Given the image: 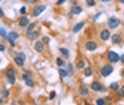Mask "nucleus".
<instances>
[{
  "mask_svg": "<svg viewBox=\"0 0 124 105\" xmlns=\"http://www.w3.org/2000/svg\"><path fill=\"white\" fill-rule=\"evenodd\" d=\"M3 75H4V78H6V82H7L9 85H16V84H17L19 75H17V72H16V68H14V67L9 65V67L4 70Z\"/></svg>",
  "mask_w": 124,
  "mask_h": 105,
  "instance_id": "1",
  "label": "nucleus"
},
{
  "mask_svg": "<svg viewBox=\"0 0 124 105\" xmlns=\"http://www.w3.org/2000/svg\"><path fill=\"white\" fill-rule=\"evenodd\" d=\"M113 72H114V64H111V63H106V64L100 65L99 77H101V78H107V77L111 75Z\"/></svg>",
  "mask_w": 124,
  "mask_h": 105,
  "instance_id": "2",
  "label": "nucleus"
},
{
  "mask_svg": "<svg viewBox=\"0 0 124 105\" xmlns=\"http://www.w3.org/2000/svg\"><path fill=\"white\" fill-rule=\"evenodd\" d=\"M88 87H90V90L93 92H106V91H108V88L100 81V80H93V81L90 82Z\"/></svg>",
  "mask_w": 124,
  "mask_h": 105,
  "instance_id": "3",
  "label": "nucleus"
},
{
  "mask_svg": "<svg viewBox=\"0 0 124 105\" xmlns=\"http://www.w3.org/2000/svg\"><path fill=\"white\" fill-rule=\"evenodd\" d=\"M31 7H33V9H30V17H31V19H37L39 16L43 14V13L46 12V9H47L46 4H40V3L31 6Z\"/></svg>",
  "mask_w": 124,
  "mask_h": 105,
  "instance_id": "4",
  "label": "nucleus"
},
{
  "mask_svg": "<svg viewBox=\"0 0 124 105\" xmlns=\"http://www.w3.org/2000/svg\"><path fill=\"white\" fill-rule=\"evenodd\" d=\"M104 57H106V60H107V63H111V64L120 63V54H118L117 51H114V50H107Z\"/></svg>",
  "mask_w": 124,
  "mask_h": 105,
  "instance_id": "5",
  "label": "nucleus"
},
{
  "mask_svg": "<svg viewBox=\"0 0 124 105\" xmlns=\"http://www.w3.org/2000/svg\"><path fill=\"white\" fill-rule=\"evenodd\" d=\"M99 41L97 40H93V38H88L86 40V43H84V50H86L87 53H93V51H97L99 50Z\"/></svg>",
  "mask_w": 124,
  "mask_h": 105,
  "instance_id": "6",
  "label": "nucleus"
},
{
  "mask_svg": "<svg viewBox=\"0 0 124 105\" xmlns=\"http://www.w3.org/2000/svg\"><path fill=\"white\" fill-rule=\"evenodd\" d=\"M106 26H107L110 30H116V28H118V27L121 26V20H120L118 17H116V16H110V17L107 19V21H106Z\"/></svg>",
  "mask_w": 124,
  "mask_h": 105,
  "instance_id": "7",
  "label": "nucleus"
},
{
  "mask_svg": "<svg viewBox=\"0 0 124 105\" xmlns=\"http://www.w3.org/2000/svg\"><path fill=\"white\" fill-rule=\"evenodd\" d=\"M99 40L100 41H103V43H106V41H110V37H111V30L108 28V27H106V28H100L99 30Z\"/></svg>",
  "mask_w": 124,
  "mask_h": 105,
  "instance_id": "8",
  "label": "nucleus"
},
{
  "mask_svg": "<svg viewBox=\"0 0 124 105\" xmlns=\"http://www.w3.org/2000/svg\"><path fill=\"white\" fill-rule=\"evenodd\" d=\"M46 48H47V46L41 41V38L33 41V50H34L37 54H44V53H46Z\"/></svg>",
  "mask_w": 124,
  "mask_h": 105,
  "instance_id": "9",
  "label": "nucleus"
},
{
  "mask_svg": "<svg viewBox=\"0 0 124 105\" xmlns=\"http://www.w3.org/2000/svg\"><path fill=\"white\" fill-rule=\"evenodd\" d=\"M77 92H78V97H81V98H87L90 92H91V90H90V87L86 85V84H78V87H77Z\"/></svg>",
  "mask_w": 124,
  "mask_h": 105,
  "instance_id": "10",
  "label": "nucleus"
},
{
  "mask_svg": "<svg viewBox=\"0 0 124 105\" xmlns=\"http://www.w3.org/2000/svg\"><path fill=\"white\" fill-rule=\"evenodd\" d=\"M110 41H111V44H114V46H121V44L124 43L123 33H111Z\"/></svg>",
  "mask_w": 124,
  "mask_h": 105,
  "instance_id": "11",
  "label": "nucleus"
},
{
  "mask_svg": "<svg viewBox=\"0 0 124 105\" xmlns=\"http://www.w3.org/2000/svg\"><path fill=\"white\" fill-rule=\"evenodd\" d=\"M30 23H31V20H30V16H29V14H27V16H20V17L17 19V26H19V28H22V30H24Z\"/></svg>",
  "mask_w": 124,
  "mask_h": 105,
  "instance_id": "12",
  "label": "nucleus"
},
{
  "mask_svg": "<svg viewBox=\"0 0 124 105\" xmlns=\"http://www.w3.org/2000/svg\"><path fill=\"white\" fill-rule=\"evenodd\" d=\"M43 37V33H41V30H39V28H36L33 33H30V34H26V38L29 40V41H36V40H40Z\"/></svg>",
  "mask_w": 124,
  "mask_h": 105,
  "instance_id": "13",
  "label": "nucleus"
},
{
  "mask_svg": "<svg viewBox=\"0 0 124 105\" xmlns=\"http://www.w3.org/2000/svg\"><path fill=\"white\" fill-rule=\"evenodd\" d=\"M13 64H14L17 68H22V70H23L26 67V60L20 58L19 56H14V57H13Z\"/></svg>",
  "mask_w": 124,
  "mask_h": 105,
  "instance_id": "14",
  "label": "nucleus"
},
{
  "mask_svg": "<svg viewBox=\"0 0 124 105\" xmlns=\"http://www.w3.org/2000/svg\"><path fill=\"white\" fill-rule=\"evenodd\" d=\"M70 12L73 13L74 16H78V14H81V13L84 12V9H83V6H80L78 3H76V4H71Z\"/></svg>",
  "mask_w": 124,
  "mask_h": 105,
  "instance_id": "15",
  "label": "nucleus"
},
{
  "mask_svg": "<svg viewBox=\"0 0 124 105\" xmlns=\"http://www.w3.org/2000/svg\"><path fill=\"white\" fill-rule=\"evenodd\" d=\"M94 75V68L91 65H87L86 68L83 70V78H90Z\"/></svg>",
  "mask_w": 124,
  "mask_h": 105,
  "instance_id": "16",
  "label": "nucleus"
},
{
  "mask_svg": "<svg viewBox=\"0 0 124 105\" xmlns=\"http://www.w3.org/2000/svg\"><path fill=\"white\" fill-rule=\"evenodd\" d=\"M37 26H39L37 21H31V23H30V24H29V26L24 28V35H26V34H30V33H33V31L37 28Z\"/></svg>",
  "mask_w": 124,
  "mask_h": 105,
  "instance_id": "17",
  "label": "nucleus"
},
{
  "mask_svg": "<svg viewBox=\"0 0 124 105\" xmlns=\"http://www.w3.org/2000/svg\"><path fill=\"white\" fill-rule=\"evenodd\" d=\"M84 27H86V21H80V23H76L74 26H73V28H71V33L77 34V33H78V31H81Z\"/></svg>",
  "mask_w": 124,
  "mask_h": 105,
  "instance_id": "18",
  "label": "nucleus"
},
{
  "mask_svg": "<svg viewBox=\"0 0 124 105\" xmlns=\"http://www.w3.org/2000/svg\"><path fill=\"white\" fill-rule=\"evenodd\" d=\"M74 67H76V70L77 71H83L87 67V63L83 58H80V60H77V63L74 64Z\"/></svg>",
  "mask_w": 124,
  "mask_h": 105,
  "instance_id": "19",
  "label": "nucleus"
},
{
  "mask_svg": "<svg viewBox=\"0 0 124 105\" xmlns=\"http://www.w3.org/2000/svg\"><path fill=\"white\" fill-rule=\"evenodd\" d=\"M59 53H60V56H62L63 58H66L67 61H69V58H70V50H69V48L60 47V48H59Z\"/></svg>",
  "mask_w": 124,
  "mask_h": 105,
  "instance_id": "20",
  "label": "nucleus"
},
{
  "mask_svg": "<svg viewBox=\"0 0 124 105\" xmlns=\"http://www.w3.org/2000/svg\"><path fill=\"white\" fill-rule=\"evenodd\" d=\"M57 71H59V75H60V80H66L69 77V72L66 70V67H57Z\"/></svg>",
  "mask_w": 124,
  "mask_h": 105,
  "instance_id": "21",
  "label": "nucleus"
},
{
  "mask_svg": "<svg viewBox=\"0 0 124 105\" xmlns=\"http://www.w3.org/2000/svg\"><path fill=\"white\" fill-rule=\"evenodd\" d=\"M31 77H33V71L31 70H26V71H23V72L20 74L22 81H26V80H29V78H31Z\"/></svg>",
  "mask_w": 124,
  "mask_h": 105,
  "instance_id": "22",
  "label": "nucleus"
},
{
  "mask_svg": "<svg viewBox=\"0 0 124 105\" xmlns=\"http://www.w3.org/2000/svg\"><path fill=\"white\" fill-rule=\"evenodd\" d=\"M66 70H67V72H69V77H73V75H74V71H76L74 64H71V63L67 61V64H66Z\"/></svg>",
  "mask_w": 124,
  "mask_h": 105,
  "instance_id": "23",
  "label": "nucleus"
},
{
  "mask_svg": "<svg viewBox=\"0 0 124 105\" xmlns=\"http://www.w3.org/2000/svg\"><path fill=\"white\" fill-rule=\"evenodd\" d=\"M19 14H20V16H27V14L30 16V9H29V6H27V4H23V6L19 9Z\"/></svg>",
  "mask_w": 124,
  "mask_h": 105,
  "instance_id": "24",
  "label": "nucleus"
},
{
  "mask_svg": "<svg viewBox=\"0 0 124 105\" xmlns=\"http://www.w3.org/2000/svg\"><path fill=\"white\" fill-rule=\"evenodd\" d=\"M66 64H67V60L66 58H63L62 56L56 57V65L57 67H66Z\"/></svg>",
  "mask_w": 124,
  "mask_h": 105,
  "instance_id": "25",
  "label": "nucleus"
},
{
  "mask_svg": "<svg viewBox=\"0 0 124 105\" xmlns=\"http://www.w3.org/2000/svg\"><path fill=\"white\" fill-rule=\"evenodd\" d=\"M107 88H108V91H110V92H116V91H117V90L120 88V82L114 81V82H111V84H110V85H108Z\"/></svg>",
  "mask_w": 124,
  "mask_h": 105,
  "instance_id": "26",
  "label": "nucleus"
},
{
  "mask_svg": "<svg viewBox=\"0 0 124 105\" xmlns=\"http://www.w3.org/2000/svg\"><path fill=\"white\" fill-rule=\"evenodd\" d=\"M0 97H1L3 99H9V97H10V90H9V88H1Z\"/></svg>",
  "mask_w": 124,
  "mask_h": 105,
  "instance_id": "27",
  "label": "nucleus"
},
{
  "mask_svg": "<svg viewBox=\"0 0 124 105\" xmlns=\"http://www.w3.org/2000/svg\"><path fill=\"white\" fill-rule=\"evenodd\" d=\"M116 97H117L118 99H123L124 98V84L123 85H120V88L116 91Z\"/></svg>",
  "mask_w": 124,
  "mask_h": 105,
  "instance_id": "28",
  "label": "nucleus"
},
{
  "mask_svg": "<svg viewBox=\"0 0 124 105\" xmlns=\"http://www.w3.org/2000/svg\"><path fill=\"white\" fill-rule=\"evenodd\" d=\"M7 37L9 38H12V40H19V37H20V33H17V31H13V30H10L9 31V34H7Z\"/></svg>",
  "mask_w": 124,
  "mask_h": 105,
  "instance_id": "29",
  "label": "nucleus"
},
{
  "mask_svg": "<svg viewBox=\"0 0 124 105\" xmlns=\"http://www.w3.org/2000/svg\"><path fill=\"white\" fill-rule=\"evenodd\" d=\"M24 84H26V87H27V88H34V87H36V81L33 80V77H31V78H29V80H26Z\"/></svg>",
  "mask_w": 124,
  "mask_h": 105,
  "instance_id": "30",
  "label": "nucleus"
},
{
  "mask_svg": "<svg viewBox=\"0 0 124 105\" xmlns=\"http://www.w3.org/2000/svg\"><path fill=\"white\" fill-rule=\"evenodd\" d=\"M4 41H6V43H9V47H12V48H16V47H17V41H16V40H12V38L6 37V38H4Z\"/></svg>",
  "mask_w": 124,
  "mask_h": 105,
  "instance_id": "31",
  "label": "nucleus"
},
{
  "mask_svg": "<svg viewBox=\"0 0 124 105\" xmlns=\"http://www.w3.org/2000/svg\"><path fill=\"white\" fill-rule=\"evenodd\" d=\"M94 104L96 105H106L107 104V99L103 98V97H100V98H96V99H94Z\"/></svg>",
  "mask_w": 124,
  "mask_h": 105,
  "instance_id": "32",
  "label": "nucleus"
},
{
  "mask_svg": "<svg viewBox=\"0 0 124 105\" xmlns=\"http://www.w3.org/2000/svg\"><path fill=\"white\" fill-rule=\"evenodd\" d=\"M7 34H9V31H7V28L6 27H0V37L4 40L6 37H7Z\"/></svg>",
  "mask_w": 124,
  "mask_h": 105,
  "instance_id": "33",
  "label": "nucleus"
},
{
  "mask_svg": "<svg viewBox=\"0 0 124 105\" xmlns=\"http://www.w3.org/2000/svg\"><path fill=\"white\" fill-rule=\"evenodd\" d=\"M84 1H86L87 7H96V4H97L99 0H84Z\"/></svg>",
  "mask_w": 124,
  "mask_h": 105,
  "instance_id": "34",
  "label": "nucleus"
},
{
  "mask_svg": "<svg viewBox=\"0 0 124 105\" xmlns=\"http://www.w3.org/2000/svg\"><path fill=\"white\" fill-rule=\"evenodd\" d=\"M24 4H27V6H34V4H37L39 0H22Z\"/></svg>",
  "mask_w": 124,
  "mask_h": 105,
  "instance_id": "35",
  "label": "nucleus"
},
{
  "mask_svg": "<svg viewBox=\"0 0 124 105\" xmlns=\"http://www.w3.org/2000/svg\"><path fill=\"white\" fill-rule=\"evenodd\" d=\"M101 14H103V12H99V13H96V14L93 16V19H91V21H93V23H96V21L99 20L100 17H101Z\"/></svg>",
  "mask_w": 124,
  "mask_h": 105,
  "instance_id": "36",
  "label": "nucleus"
},
{
  "mask_svg": "<svg viewBox=\"0 0 124 105\" xmlns=\"http://www.w3.org/2000/svg\"><path fill=\"white\" fill-rule=\"evenodd\" d=\"M50 40H51V38H50L49 35H43V37H41V41H43L46 46H49L50 44Z\"/></svg>",
  "mask_w": 124,
  "mask_h": 105,
  "instance_id": "37",
  "label": "nucleus"
},
{
  "mask_svg": "<svg viewBox=\"0 0 124 105\" xmlns=\"http://www.w3.org/2000/svg\"><path fill=\"white\" fill-rule=\"evenodd\" d=\"M7 54H9L10 57H14V56H16V51H14V48L9 47V48H7Z\"/></svg>",
  "mask_w": 124,
  "mask_h": 105,
  "instance_id": "38",
  "label": "nucleus"
},
{
  "mask_svg": "<svg viewBox=\"0 0 124 105\" xmlns=\"http://www.w3.org/2000/svg\"><path fill=\"white\" fill-rule=\"evenodd\" d=\"M16 56H19L20 58H23V60L27 58V57H26V53H24V51H17V53H16Z\"/></svg>",
  "mask_w": 124,
  "mask_h": 105,
  "instance_id": "39",
  "label": "nucleus"
},
{
  "mask_svg": "<svg viewBox=\"0 0 124 105\" xmlns=\"http://www.w3.org/2000/svg\"><path fill=\"white\" fill-rule=\"evenodd\" d=\"M56 97H57V92H56V91H51V92L49 94V99H50V101H53Z\"/></svg>",
  "mask_w": 124,
  "mask_h": 105,
  "instance_id": "40",
  "label": "nucleus"
},
{
  "mask_svg": "<svg viewBox=\"0 0 124 105\" xmlns=\"http://www.w3.org/2000/svg\"><path fill=\"white\" fill-rule=\"evenodd\" d=\"M66 1H69V0H57V1H56V6H59V7H60V6H63Z\"/></svg>",
  "mask_w": 124,
  "mask_h": 105,
  "instance_id": "41",
  "label": "nucleus"
},
{
  "mask_svg": "<svg viewBox=\"0 0 124 105\" xmlns=\"http://www.w3.org/2000/svg\"><path fill=\"white\" fill-rule=\"evenodd\" d=\"M4 51H7V47L4 46L3 43H0V53H4Z\"/></svg>",
  "mask_w": 124,
  "mask_h": 105,
  "instance_id": "42",
  "label": "nucleus"
},
{
  "mask_svg": "<svg viewBox=\"0 0 124 105\" xmlns=\"http://www.w3.org/2000/svg\"><path fill=\"white\" fill-rule=\"evenodd\" d=\"M0 19H6V14H4V10L1 6H0Z\"/></svg>",
  "mask_w": 124,
  "mask_h": 105,
  "instance_id": "43",
  "label": "nucleus"
},
{
  "mask_svg": "<svg viewBox=\"0 0 124 105\" xmlns=\"http://www.w3.org/2000/svg\"><path fill=\"white\" fill-rule=\"evenodd\" d=\"M66 17H67V19H69V20H71V19H73V17H74V14H73V13L70 12V10H69V13H67V14H66Z\"/></svg>",
  "mask_w": 124,
  "mask_h": 105,
  "instance_id": "44",
  "label": "nucleus"
},
{
  "mask_svg": "<svg viewBox=\"0 0 124 105\" xmlns=\"http://www.w3.org/2000/svg\"><path fill=\"white\" fill-rule=\"evenodd\" d=\"M104 98L107 99V104H110V102H111V101H113V98H111V97H110V95H107V97H104Z\"/></svg>",
  "mask_w": 124,
  "mask_h": 105,
  "instance_id": "45",
  "label": "nucleus"
},
{
  "mask_svg": "<svg viewBox=\"0 0 124 105\" xmlns=\"http://www.w3.org/2000/svg\"><path fill=\"white\" fill-rule=\"evenodd\" d=\"M120 63L124 65V54H120Z\"/></svg>",
  "mask_w": 124,
  "mask_h": 105,
  "instance_id": "46",
  "label": "nucleus"
},
{
  "mask_svg": "<svg viewBox=\"0 0 124 105\" xmlns=\"http://www.w3.org/2000/svg\"><path fill=\"white\" fill-rule=\"evenodd\" d=\"M100 3H111L113 0H99Z\"/></svg>",
  "mask_w": 124,
  "mask_h": 105,
  "instance_id": "47",
  "label": "nucleus"
},
{
  "mask_svg": "<svg viewBox=\"0 0 124 105\" xmlns=\"http://www.w3.org/2000/svg\"><path fill=\"white\" fill-rule=\"evenodd\" d=\"M69 3L70 4H76V3H78V0H69Z\"/></svg>",
  "mask_w": 124,
  "mask_h": 105,
  "instance_id": "48",
  "label": "nucleus"
},
{
  "mask_svg": "<svg viewBox=\"0 0 124 105\" xmlns=\"http://www.w3.org/2000/svg\"><path fill=\"white\" fill-rule=\"evenodd\" d=\"M4 102H6V99H3V98L0 97V105H3V104H4Z\"/></svg>",
  "mask_w": 124,
  "mask_h": 105,
  "instance_id": "49",
  "label": "nucleus"
},
{
  "mask_svg": "<svg viewBox=\"0 0 124 105\" xmlns=\"http://www.w3.org/2000/svg\"><path fill=\"white\" fill-rule=\"evenodd\" d=\"M118 3H120V4H123V6H124V0H118Z\"/></svg>",
  "mask_w": 124,
  "mask_h": 105,
  "instance_id": "50",
  "label": "nucleus"
},
{
  "mask_svg": "<svg viewBox=\"0 0 124 105\" xmlns=\"http://www.w3.org/2000/svg\"><path fill=\"white\" fill-rule=\"evenodd\" d=\"M121 78H124V70H121Z\"/></svg>",
  "mask_w": 124,
  "mask_h": 105,
  "instance_id": "51",
  "label": "nucleus"
},
{
  "mask_svg": "<svg viewBox=\"0 0 124 105\" xmlns=\"http://www.w3.org/2000/svg\"><path fill=\"white\" fill-rule=\"evenodd\" d=\"M0 77H1V75H0ZM0 82H1V78H0Z\"/></svg>",
  "mask_w": 124,
  "mask_h": 105,
  "instance_id": "52",
  "label": "nucleus"
},
{
  "mask_svg": "<svg viewBox=\"0 0 124 105\" xmlns=\"http://www.w3.org/2000/svg\"><path fill=\"white\" fill-rule=\"evenodd\" d=\"M0 64H1V58H0Z\"/></svg>",
  "mask_w": 124,
  "mask_h": 105,
  "instance_id": "53",
  "label": "nucleus"
},
{
  "mask_svg": "<svg viewBox=\"0 0 124 105\" xmlns=\"http://www.w3.org/2000/svg\"><path fill=\"white\" fill-rule=\"evenodd\" d=\"M0 1H1V0H0Z\"/></svg>",
  "mask_w": 124,
  "mask_h": 105,
  "instance_id": "54",
  "label": "nucleus"
}]
</instances>
